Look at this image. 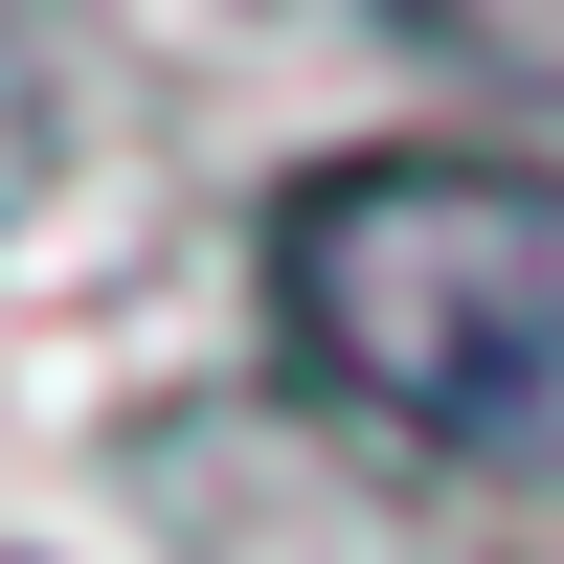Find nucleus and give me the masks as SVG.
<instances>
[{
	"mask_svg": "<svg viewBox=\"0 0 564 564\" xmlns=\"http://www.w3.org/2000/svg\"><path fill=\"white\" fill-rule=\"evenodd\" d=\"M271 339L316 406L497 497H564V159L361 135L271 204Z\"/></svg>",
	"mask_w": 564,
	"mask_h": 564,
	"instance_id": "obj_1",
	"label": "nucleus"
}]
</instances>
